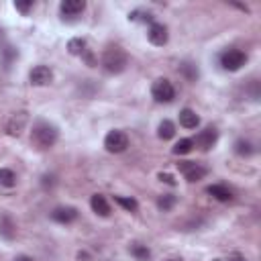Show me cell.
I'll use <instances>...</instances> for the list:
<instances>
[{
  "instance_id": "cell-30",
  "label": "cell",
  "mask_w": 261,
  "mask_h": 261,
  "mask_svg": "<svg viewBox=\"0 0 261 261\" xmlns=\"http://www.w3.org/2000/svg\"><path fill=\"white\" fill-rule=\"evenodd\" d=\"M14 261H33V259H31L29 255H18V257H16Z\"/></svg>"
},
{
  "instance_id": "cell-3",
  "label": "cell",
  "mask_w": 261,
  "mask_h": 261,
  "mask_svg": "<svg viewBox=\"0 0 261 261\" xmlns=\"http://www.w3.org/2000/svg\"><path fill=\"white\" fill-rule=\"evenodd\" d=\"M245 63H247V55H245L241 49H226V51L220 55V65H222L226 71H237V69H241Z\"/></svg>"
},
{
  "instance_id": "cell-27",
  "label": "cell",
  "mask_w": 261,
  "mask_h": 261,
  "mask_svg": "<svg viewBox=\"0 0 261 261\" xmlns=\"http://www.w3.org/2000/svg\"><path fill=\"white\" fill-rule=\"evenodd\" d=\"M14 8H16L18 12L27 14V12L33 8V0H16V2H14Z\"/></svg>"
},
{
  "instance_id": "cell-13",
  "label": "cell",
  "mask_w": 261,
  "mask_h": 261,
  "mask_svg": "<svg viewBox=\"0 0 261 261\" xmlns=\"http://www.w3.org/2000/svg\"><path fill=\"white\" fill-rule=\"evenodd\" d=\"M206 192H208L214 200H218V202H230V200H232V192H230L226 186H220V184H212V186H208Z\"/></svg>"
},
{
  "instance_id": "cell-10",
  "label": "cell",
  "mask_w": 261,
  "mask_h": 261,
  "mask_svg": "<svg viewBox=\"0 0 261 261\" xmlns=\"http://www.w3.org/2000/svg\"><path fill=\"white\" fill-rule=\"evenodd\" d=\"M147 37H149V41H151L153 45L163 47V45L167 43V39H169V35H167V27H165V24H161V22H153V24L149 27Z\"/></svg>"
},
{
  "instance_id": "cell-24",
  "label": "cell",
  "mask_w": 261,
  "mask_h": 261,
  "mask_svg": "<svg viewBox=\"0 0 261 261\" xmlns=\"http://www.w3.org/2000/svg\"><path fill=\"white\" fill-rule=\"evenodd\" d=\"M179 71H181V75H186L188 82H196V77H198V69L192 63H181L179 65Z\"/></svg>"
},
{
  "instance_id": "cell-23",
  "label": "cell",
  "mask_w": 261,
  "mask_h": 261,
  "mask_svg": "<svg viewBox=\"0 0 261 261\" xmlns=\"http://www.w3.org/2000/svg\"><path fill=\"white\" fill-rule=\"evenodd\" d=\"M114 202L116 204H120L124 210H128V212H137V208H139V204H137V200H133V198H124V196H114Z\"/></svg>"
},
{
  "instance_id": "cell-26",
  "label": "cell",
  "mask_w": 261,
  "mask_h": 261,
  "mask_svg": "<svg viewBox=\"0 0 261 261\" xmlns=\"http://www.w3.org/2000/svg\"><path fill=\"white\" fill-rule=\"evenodd\" d=\"M130 20H143V22H151L153 24V14L151 12H141V10H135L128 14Z\"/></svg>"
},
{
  "instance_id": "cell-2",
  "label": "cell",
  "mask_w": 261,
  "mask_h": 261,
  "mask_svg": "<svg viewBox=\"0 0 261 261\" xmlns=\"http://www.w3.org/2000/svg\"><path fill=\"white\" fill-rule=\"evenodd\" d=\"M126 63H128L126 53L120 47H116V45L114 47H108L102 53V65H104V69L108 73H120V71H124Z\"/></svg>"
},
{
  "instance_id": "cell-6",
  "label": "cell",
  "mask_w": 261,
  "mask_h": 261,
  "mask_svg": "<svg viewBox=\"0 0 261 261\" xmlns=\"http://www.w3.org/2000/svg\"><path fill=\"white\" fill-rule=\"evenodd\" d=\"M177 169L188 181H200L206 175V167H202L200 163H194V161H179Z\"/></svg>"
},
{
  "instance_id": "cell-9",
  "label": "cell",
  "mask_w": 261,
  "mask_h": 261,
  "mask_svg": "<svg viewBox=\"0 0 261 261\" xmlns=\"http://www.w3.org/2000/svg\"><path fill=\"white\" fill-rule=\"evenodd\" d=\"M216 139H218V130H216V128H212V126H208V128H204V130H200V133H198V137H196V141H194V143H196L202 151H210V149L214 147Z\"/></svg>"
},
{
  "instance_id": "cell-29",
  "label": "cell",
  "mask_w": 261,
  "mask_h": 261,
  "mask_svg": "<svg viewBox=\"0 0 261 261\" xmlns=\"http://www.w3.org/2000/svg\"><path fill=\"white\" fill-rule=\"evenodd\" d=\"M216 261H245L241 255H230V257H224V259H216Z\"/></svg>"
},
{
  "instance_id": "cell-19",
  "label": "cell",
  "mask_w": 261,
  "mask_h": 261,
  "mask_svg": "<svg viewBox=\"0 0 261 261\" xmlns=\"http://www.w3.org/2000/svg\"><path fill=\"white\" fill-rule=\"evenodd\" d=\"M86 47H88V43H86V39H82V37H75V39H71V41L67 43V51H69L71 55H84Z\"/></svg>"
},
{
  "instance_id": "cell-5",
  "label": "cell",
  "mask_w": 261,
  "mask_h": 261,
  "mask_svg": "<svg viewBox=\"0 0 261 261\" xmlns=\"http://www.w3.org/2000/svg\"><path fill=\"white\" fill-rule=\"evenodd\" d=\"M104 147H106L108 153H122V151L128 147V137H126V133H122V130H118V128L110 130V133L104 137Z\"/></svg>"
},
{
  "instance_id": "cell-4",
  "label": "cell",
  "mask_w": 261,
  "mask_h": 261,
  "mask_svg": "<svg viewBox=\"0 0 261 261\" xmlns=\"http://www.w3.org/2000/svg\"><path fill=\"white\" fill-rule=\"evenodd\" d=\"M151 96H153L157 102H171V100L175 98V90H173V86H171L169 80L159 77V80H155L153 86H151Z\"/></svg>"
},
{
  "instance_id": "cell-15",
  "label": "cell",
  "mask_w": 261,
  "mask_h": 261,
  "mask_svg": "<svg viewBox=\"0 0 261 261\" xmlns=\"http://www.w3.org/2000/svg\"><path fill=\"white\" fill-rule=\"evenodd\" d=\"M90 206H92V210H94L98 216H108V214H110V206H108L106 198L100 196V194H94V196H92Z\"/></svg>"
},
{
  "instance_id": "cell-12",
  "label": "cell",
  "mask_w": 261,
  "mask_h": 261,
  "mask_svg": "<svg viewBox=\"0 0 261 261\" xmlns=\"http://www.w3.org/2000/svg\"><path fill=\"white\" fill-rule=\"evenodd\" d=\"M51 218L55 222H59V224H69V222H73L77 218V210L73 206H59V208H55L51 212Z\"/></svg>"
},
{
  "instance_id": "cell-7",
  "label": "cell",
  "mask_w": 261,
  "mask_h": 261,
  "mask_svg": "<svg viewBox=\"0 0 261 261\" xmlns=\"http://www.w3.org/2000/svg\"><path fill=\"white\" fill-rule=\"evenodd\" d=\"M29 82H31L33 86H49V84L53 82V71H51V67H47V65H37V67H33L31 73H29Z\"/></svg>"
},
{
  "instance_id": "cell-8",
  "label": "cell",
  "mask_w": 261,
  "mask_h": 261,
  "mask_svg": "<svg viewBox=\"0 0 261 261\" xmlns=\"http://www.w3.org/2000/svg\"><path fill=\"white\" fill-rule=\"evenodd\" d=\"M27 122H29V114H27V112H16V114H12V116L8 118V122H6V133H8L10 137H18V135L24 130Z\"/></svg>"
},
{
  "instance_id": "cell-20",
  "label": "cell",
  "mask_w": 261,
  "mask_h": 261,
  "mask_svg": "<svg viewBox=\"0 0 261 261\" xmlns=\"http://www.w3.org/2000/svg\"><path fill=\"white\" fill-rule=\"evenodd\" d=\"M194 149V141L192 139H179L175 145H173V155H188L190 151Z\"/></svg>"
},
{
  "instance_id": "cell-28",
  "label": "cell",
  "mask_w": 261,
  "mask_h": 261,
  "mask_svg": "<svg viewBox=\"0 0 261 261\" xmlns=\"http://www.w3.org/2000/svg\"><path fill=\"white\" fill-rule=\"evenodd\" d=\"M159 179H161V181H165L167 186H175V184H177V181H175V177H173L171 173H159Z\"/></svg>"
},
{
  "instance_id": "cell-17",
  "label": "cell",
  "mask_w": 261,
  "mask_h": 261,
  "mask_svg": "<svg viewBox=\"0 0 261 261\" xmlns=\"http://www.w3.org/2000/svg\"><path fill=\"white\" fill-rule=\"evenodd\" d=\"M157 135H159V139H163V141H169V139H173V135H175V124L171 122V120H161L159 122V128H157Z\"/></svg>"
},
{
  "instance_id": "cell-31",
  "label": "cell",
  "mask_w": 261,
  "mask_h": 261,
  "mask_svg": "<svg viewBox=\"0 0 261 261\" xmlns=\"http://www.w3.org/2000/svg\"><path fill=\"white\" fill-rule=\"evenodd\" d=\"M165 261H181V259H175V257H171V259H165Z\"/></svg>"
},
{
  "instance_id": "cell-18",
  "label": "cell",
  "mask_w": 261,
  "mask_h": 261,
  "mask_svg": "<svg viewBox=\"0 0 261 261\" xmlns=\"http://www.w3.org/2000/svg\"><path fill=\"white\" fill-rule=\"evenodd\" d=\"M128 251H130V255L137 257L139 261H147V259L151 257L149 247H147V245H141V243H133V245L128 247Z\"/></svg>"
},
{
  "instance_id": "cell-25",
  "label": "cell",
  "mask_w": 261,
  "mask_h": 261,
  "mask_svg": "<svg viewBox=\"0 0 261 261\" xmlns=\"http://www.w3.org/2000/svg\"><path fill=\"white\" fill-rule=\"evenodd\" d=\"M173 204H175V196H173V194H163V196L157 200V206H159L163 212L171 210V208H173Z\"/></svg>"
},
{
  "instance_id": "cell-21",
  "label": "cell",
  "mask_w": 261,
  "mask_h": 261,
  "mask_svg": "<svg viewBox=\"0 0 261 261\" xmlns=\"http://www.w3.org/2000/svg\"><path fill=\"white\" fill-rule=\"evenodd\" d=\"M16 184V175H14V171L12 169H0V186H4V188H12Z\"/></svg>"
},
{
  "instance_id": "cell-1",
  "label": "cell",
  "mask_w": 261,
  "mask_h": 261,
  "mask_svg": "<svg viewBox=\"0 0 261 261\" xmlns=\"http://www.w3.org/2000/svg\"><path fill=\"white\" fill-rule=\"evenodd\" d=\"M57 137H59V130L55 124L47 122V120H37L33 124V130H31V141L39 147V149H49L57 143Z\"/></svg>"
},
{
  "instance_id": "cell-11",
  "label": "cell",
  "mask_w": 261,
  "mask_h": 261,
  "mask_svg": "<svg viewBox=\"0 0 261 261\" xmlns=\"http://www.w3.org/2000/svg\"><path fill=\"white\" fill-rule=\"evenodd\" d=\"M86 8V2L84 0H63L59 4V10L63 14V18H75L77 14H82Z\"/></svg>"
},
{
  "instance_id": "cell-16",
  "label": "cell",
  "mask_w": 261,
  "mask_h": 261,
  "mask_svg": "<svg viewBox=\"0 0 261 261\" xmlns=\"http://www.w3.org/2000/svg\"><path fill=\"white\" fill-rule=\"evenodd\" d=\"M14 232H16V226H14V222H12V218L8 216V214H4L2 218H0V234L4 237V239H12L14 237Z\"/></svg>"
},
{
  "instance_id": "cell-14",
  "label": "cell",
  "mask_w": 261,
  "mask_h": 261,
  "mask_svg": "<svg viewBox=\"0 0 261 261\" xmlns=\"http://www.w3.org/2000/svg\"><path fill=\"white\" fill-rule=\"evenodd\" d=\"M179 124H181L184 128H196V126L200 124V116H198L192 108H184V110L179 112Z\"/></svg>"
},
{
  "instance_id": "cell-22",
  "label": "cell",
  "mask_w": 261,
  "mask_h": 261,
  "mask_svg": "<svg viewBox=\"0 0 261 261\" xmlns=\"http://www.w3.org/2000/svg\"><path fill=\"white\" fill-rule=\"evenodd\" d=\"M234 151H237V155H241V157H249V155H253V145H251L249 141L239 139V141L234 143Z\"/></svg>"
}]
</instances>
